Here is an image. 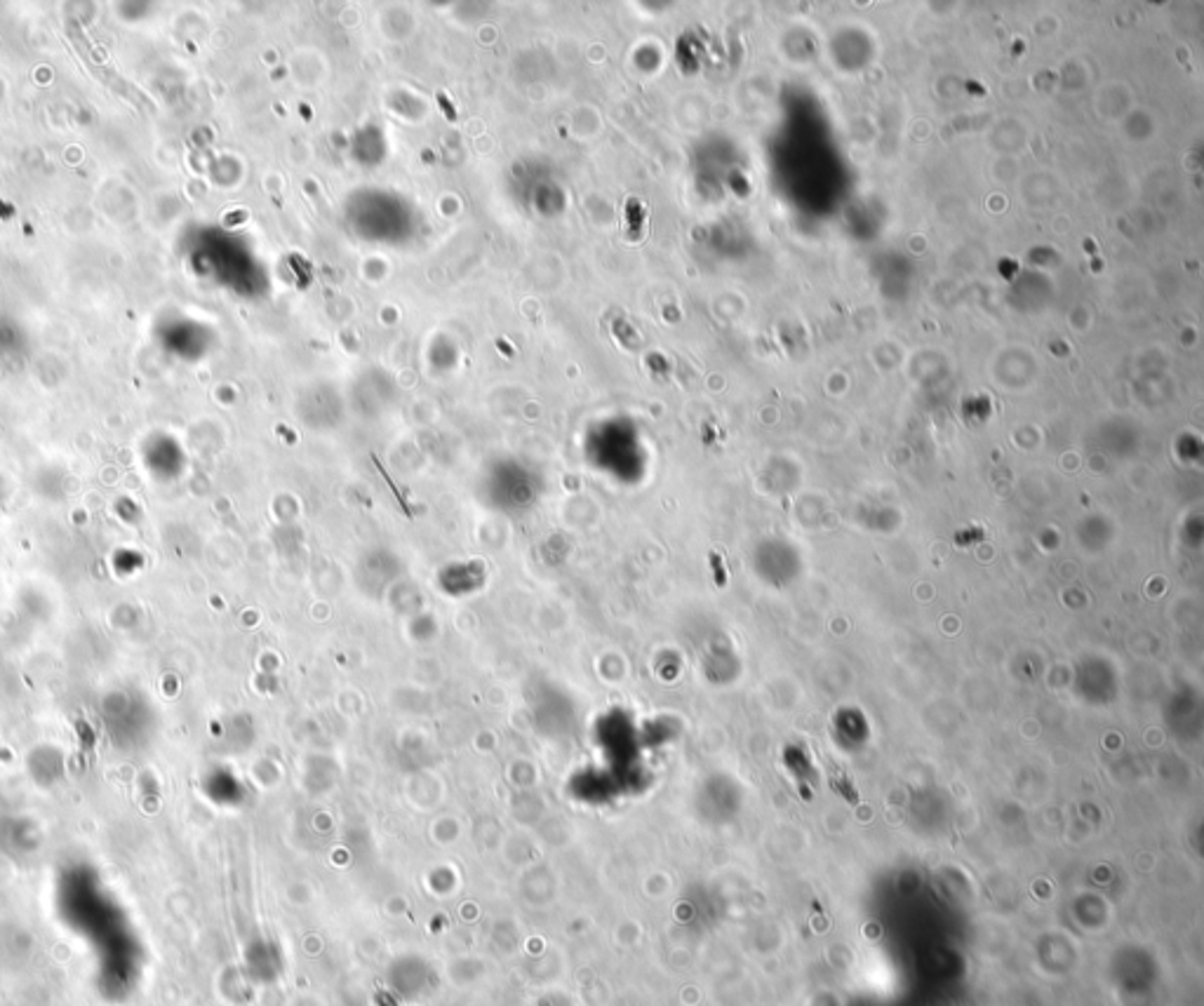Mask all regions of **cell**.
I'll use <instances>...</instances> for the list:
<instances>
[{
	"label": "cell",
	"mask_w": 1204,
	"mask_h": 1006,
	"mask_svg": "<svg viewBox=\"0 0 1204 1006\" xmlns=\"http://www.w3.org/2000/svg\"><path fill=\"white\" fill-rule=\"evenodd\" d=\"M438 101H440V106H445V111H447V118H452V121H455V111L450 108V101L445 99V95H442V92H440V95H438Z\"/></svg>",
	"instance_id": "1"
}]
</instances>
